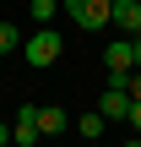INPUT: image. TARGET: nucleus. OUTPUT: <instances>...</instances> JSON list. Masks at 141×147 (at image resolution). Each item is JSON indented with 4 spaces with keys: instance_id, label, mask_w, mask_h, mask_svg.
<instances>
[{
    "instance_id": "nucleus-1",
    "label": "nucleus",
    "mask_w": 141,
    "mask_h": 147,
    "mask_svg": "<svg viewBox=\"0 0 141 147\" xmlns=\"http://www.w3.org/2000/svg\"><path fill=\"white\" fill-rule=\"evenodd\" d=\"M22 60H27L33 71H49V65L60 60V33H54V27L43 22V27H38L33 38H22Z\"/></svg>"
},
{
    "instance_id": "nucleus-2",
    "label": "nucleus",
    "mask_w": 141,
    "mask_h": 147,
    "mask_svg": "<svg viewBox=\"0 0 141 147\" xmlns=\"http://www.w3.org/2000/svg\"><path fill=\"white\" fill-rule=\"evenodd\" d=\"M60 5H65V16L82 33H103L109 27V11H114V0H60Z\"/></svg>"
},
{
    "instance_id": "nucleus-3",
    "label": "nucleus",
    "mask_w": 141,
    "mask_h": 147,
    "mask_svg": "<svg viewBox=\"0 0 141 147\" xmlns=\"http://www.w3.org/2000/svg\"><path fill=\"white\" fill-rule=\"evenodd\" d=\"M98 109H103V120H125L130 115V87L125 82H103V104Z\"/></svg>"
},
{
    "instance_id": "nucleus-4",
    "label": "nucleus",
    "mask_w": 141,
    "mask_h": 147,
    "mask_svg": "<svg viewBox=\"0 0 141 147\" xmlns=\"http://www.w3.org/2000/svg\"><path fill=\"white\" fill-rule=\"evenodd\" d=\"M11 142H16V147L43 142V131H38V104H22V109H16V131H11Z\"/></svg>"
},
{
    "instance_id": "nucleus-5",
    "label": "nucleus",
    "mask_w": 141,
    "mask_h": 147,
    "mask_svg": "<svg viewBox=\"0 0 141 147\" xmlns=\"http://www.w3.org/2000/svg\"><path fill=\"white\" fill-rule=\"evenodd\" d=\"M130 65H136L130 33H125V38H114V44H103V71H130Z\"/></svg>"
},
{
    "instance_id": "nucleus-6",
    "label": "nucleus",
    "mask_w": 141,
    "mask_h": 147,
    "mask_svg": "<svg viewBox=\"0 0 141 147\" xmlns=\"http://www.w3.org/2000/svg\"><path fill=\"white\" fill-rule=\"evenodd\" d=\"M109 22L120 27V33H141V0H114V11H109Z\"/></svg>"
},
{
    "instance_id": "nucleus-7",
    "label": "nucleus",
    "mask_w": 141,
    "mask_h": 147,
    "mask_svg": "<svg viewBox=\"0 0 141 147\" xmlns=\"http://www.w3.org/2000/svg\"><path fill=\"white\" fill-rule=\"evenodd\" d=\"M38 131H43V136H60V131H71V120H65V109H54V104H43V109H38Z\"/></svg>"
},
{
    "instance_id": "nucleus-8",
    "label": "nucleus",
    "mask_w": 141,
    "mask_h": 147,
    "mask_svg": "<svg viewBox=\"0 0 141 147\" xmlns=\"http://www.w3.org/2000/svg\"><path fill=\"white\" fill-rule=\"evenodd\" d=\"M103 125H109V120H103V109H92V115H82V120H76V136L98 142V136H103Z\"/></svg>"
},
{
    "instance_id": "nucleus-9",
    "label": "nucleus",
    "mask_w": 141,
    "mask_h": 147,
    "mask_svg": "<svg viewBox=\"0 0 141 147\" xmlns=\"http://www.w3.org/2000/svg\"><path fill=\"white\" fill-rule=\"evenodd\" d=\"M54 11H60V0H33V5H27V16H33L38 27H43V22H54Z\"/></svg>"
},
{
    "instance_id": "nucleus-10",
    "label": "nucleus",
    "mask_w": 141,
    "mask_h": 147,
    "mask_svg": "<svg viewBox=\"0 0 141 147\" xmlns=\"http://www.w3.org/2000/svg\"><path fill=\"white\" fill-rule=\"evenodd\" d=\"M16 44H22V38H16V27H11V22H0V55H16Z\"/></svg>"
},
{
    "instance_id": "nucleus-11",
    "label": "nucleus",
    "mask_w": 141,
    "mask_h": 147,
    "mask_svg": "<svg viewBox=\"0 0 141 147\" xmlns=\"http://www.w3.org/2000/svg\"><path fill=\"white\" fill-rule=\"evenodd\" d=\"M125 87H130V98H141V65H130V76H125Z\"/></svg>"
},
{
    "instance_id": "nucleus-12",
    "label": "nucleus",
    "mask_w": 141,
    "mask_h": 147,
    "mask_svg": "<svg viewBox=\"0 0 141 147\" xmlns=\"http://www.w3.org/2000/svg\"><path fill=\"white\" fill-rule=\"evenodd\" d=\"M125 125H130V131H141V98H130V115H125Z\"/></svg>"
},
{
    "instance_id": "nucleus-13",
    "label": "nucleus",
    "mask_w": 141,
    "mask_h": 147,
    "mask_svg": "<svg viewBox=\"0 0 141 147\" xmlns=\"http://www.w3.org/2000/svg\"><path fill=\"white\" fill-rule=\"evenodd\" d=\"M5 142H11V125H5V120H0V147H5Z\"/></svg>"
},
{
    "instance_id": "nucleus-14",
    "label": "nucleus",
    "mask_w": 141,
    "mask_h": 147,
    "mask_svg": "<svg viewBox=\"0 0 141 147\" xmlns=\"http://www.w3.org/2000/svg\"><path fill=\"white\" fill-rule=\"evenodd\" d=\"M130 49H136V65H141V33H136V38H130Z\"/></svg>"
}]
</instances>
